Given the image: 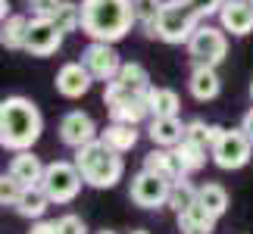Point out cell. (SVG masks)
Wrapping results in <instances>:
<instances>
[{"instance_id": "6da1fadb", "label": "cell", "mask_w": 253, "mask_h": 234, "mask_svg": "<svg viewBox=\"0 0 253 234\" xmlns=\"http://www.w3.org/2000/svg\"><path fill=\"white\" fill-rule=\"evenodd\" d=\"M44 134V116L35 100L22 94L3 97L0 100V147L16 153V150H32Z\"/></svg>"}, {"instance_id": "7a4b0ae2", "label": "cell", "mask_w": 253, "mask_h": 234, "mask_svg": "<svg viewBox=\"0 0 253 234\" xmlns=\"http://www.w3.org/2000/svg\"><path fill=\"white\" fill-rule=\"evenodd\" d=\"M138 25L131 0H82V32L91 41L119 44Z\"/></svg>"}, {"instance_id": "3957f363", "label": "cell", "mask_w": 253, "mask_h": 234, "mask_svg": "<svg viewBox=\"0 0 253 234\" xmlns=\"http://www.w3.org/2000/svg\"><path fill=\"white\" fill-rule=\"evenodd\" d=\"M72 162L79 165L84 184H87V188H94V191H113L116 184L122 181V175H125L122 153H116L113 147H106L100 138L75 150V159Z\"/></svg>"}, {"instance_id": "277c9868", "label": "cell", "mask_w": 253, "mask_h": 234, "mask_svg": "<svg viewBox=\"0 0 253 234\" xmlns=\"http://www.w3.org/2000/svg\"><path fill=\"white\" fill-rule=\"evenodd\" d=\"M200 19L197 13L188 6V0H163V9H160V19H157V38L163 44H188L191 35L197 32Z\"/></svg>"}, {"instance_id": "5b68a950", "label": "cell", "mask_w": 253, "mask_h": 234, "mask_svg": "<svg viewBox=\"0 0 253 234\" xmlns=\"http://www.w3.org/2000/svg\"><path fill=\"white\" fill-rule=\"evenodd\" d=\"M184 47H188V56L194 66H216L219 69L228 56V32L222 25L200 22L197 32L191 35V41Z\"/></svg>"}, {"instance_id": "8992f818", "label": "cell", "mask_w": 253, "mask_h": 234, "mask_svg": "<svg viewBox=\"0 0 253 234\" xmlns=\"http://www.w3.org/2000/svg\"><path fill=\"white\" fill-rule=\"evenodd\" d=\"M82 172L79 165L69 162V159H53L44 165V178H41V188L44 194L50 197V203H56V206H63V203H72L75 197H79L82 191Z\"/></svg>"}, {"instance_id": "52a82bcc", "label": "cell", "mask_w": 253, "mask_h": 234, "mask_svg": "<svg viewBox=\"0 0 253 234\" xmlns=\"http://www.w3.org/2000/svg\"><path fill=\"white\" fill-rule=\"evenodd\" d=\"M253 156V144L244 134V128H222V134L216 138V144L210 147V159L219 165L222 172H238L244 169Z\"/></svg>"}, {"instance_id": "ba28073f", "label": "cell", "mask_w": 253, "mask_h": 234, "mask_svg": "<svg viewBox=\"0 0 253 234\" xmlns=\"http://www.w3.org/2000/svg\"><path fill=\"white\" fill-rule=\"evenodd\" d=\"M169 191H172V181L160 178V175L150 172V169H141L138 175H131L128 200L141 209H163L169 203Z\"/></svg>"}, {"instance_id": "9c48e42d", "label": "cell", "mask_w": 253, "mask_h": 234, "mask_svg": "<svg viewBox=\"0 0 253 234\" xmlns=\"http://www.w3.org/2000/svg\"><path fill=\"white\" fill-rule=\"evenodd\" d=\"M66 32H60V25L53 19L44 16H32L28 19V35H25V53L28 56H53L63 47Z\"/></svg>"}, {"instance_id": "30bf717a", "label": "cell", "mask_w": 253, "mask_h": 234, "mask_svg": "<svg viewBox=\"0 0 253 234\" xmlns=\"http://www.w3.org/2000/svg\"><path fill=\"white\" fill-rule=\"evenodd\" d=\"M82 63L94 75V81H103V84L113 81L116 72L122 69V56L116 50V44H110V41H91L82 50Z\"/></svg>"}, {"instance_id": "8fae6325", "label": "cell", "mask_w": 253, "mask_h": 234, "mask_svg": "<svg viewBox=\"0 0 253 234\" xmlns=\"http://www.w3.org/2000/svg\"><path fill=\"white\" fill-rule=\"evenodd\" d=\"M147 91H150V72L141 63H122L116 78L106 81L103 87V103H113L125 94H147Z\"/></svg>"}, {"instance_id": "7c38bea8", "label": "cell", "mask_w": 253, "mask_h": 234, "mask_svg": "<svg viewBox=\"0 0 253 234\" xmlns=\"http://www.w3.org/2000/svg\"><path fill=\"white\" fill-rule=\"evenodd\" d=\"M56 134H60V141H63L69 150H79V147H84V144H91V141L100 138V128H97V122H94L84 110H69V113L60 119V128H56Z\"/></svg>"}, {"instance_id": "4fadbf2b", "label": "cell", "mask_w": 253, "mask_h": 234, "mask_svg": "<svg viewBox=\"0 0 253 234\" xmlns=\"http://www.w3.org/2000/svg\"><path fill=\"white\" fill-rule=\"evenodd\" d=\"M91 84H94V75L84 69L82 60L60 66V72H56V78H53L56 94L66 97V100H82V97L91 91Z\"/></svg>"}, {"instance_id": "5bb4252c", "label": "cell", "mask_w": 253, "mask_h": 234, "mask_svg": "<svg viewBox=\"0 0 253 234\" xmlns=\"http://www.w3.org/2000/svg\"><path fill=\"white\" fill-rule=\"evenodd\" d=\"M219 25L235 38L250 35L253 32V0H225L219 9Z\"/></svg>"}, {"instance_id": "9a60e30c", "label": "cell", "mask_w": 253, "mask_h": 234, "mask_svg": "<svg viewBox=\"0 0 253 234\" xmlns=\"http://www.w3.org/2000/svg\"><path fill=\"white\" fill-rule=\"evenodd\" d=\"M110 122H128V125H144L150 119V106H147V94H125L119 100L106 103Z\"/></svg>"}, {"instance_id": "2e32d148", "label": "cell", "mask_w": 253, "mask_h": 234, "mask_svg": "<svg viewBox=\"0 0 253 234\" xmlns=\"http://www.w3.org/2000/svg\"><path fill=\"white\" fill-rule=\"evenodd\" d=\"M188 91L197 103H210L222 94V78L216 72V66H194L188 78Z\"/></svg>"}, {"instance_id": "e0dca14e", "label": "cell", "mask_w": 253, "mask_h": 234, "mask_svg": "<svg viewBox=\"0 0 253 234\" xmlns=\"http://www.w3.org/2000/svg\"><path fill=\"white\" fill-rule=\"evenodd\" d=\"M147 138L153 141V147H175L184 141V122L178 116H150Z\"/></svg>"}, {"instance_id": "ac0fdd59", "label": "cell", "mask_w": 253, "mask_h": 234, "mask_svg": "<svg viewBox=\"0 0 253 234\" xmlns=\"http://www.w3.org/2000/svg\"><path fill=\"white\" fill-rule=\"evenodd\" d=\"M13 178L22 184V188H38L44 178V162L38 159L32 150H16L13 159H9V169H6Z\"/></svg>"}, {"instance_id": "d6986e66", "label": "cell", "mask_w": 253, "mask_h": 234, "mask_svg": "<svg viewBox=\"0 0 253 234\" xmlns=\"http://www.w3.org/2000/svg\"><path fill=\"white\" fill-rule=\"evenodd\" d=\"M100 141L106 147H113L116 153H131L141 141V125H128V122H110L106 128L100 131Z\"/></svg>"}, {"instance_id": "ffe728a7", "label": "cell", "mask_w": 253, "mask_h": 234, "mask_svg": "<svg viewBox=\"0 0 253 234\" xmlns=\"http://www.w3.org/2000/svg\"><path fill=\"white\" fill-rule=\"evenodd\" d=\"M144 169L157 172L160 178H166V181L184 178V169H181V162H178V156H175L172 147H153L147 156H144Z\"/></svg>"}, {"instance_id": "44dd1931", "label": "cell", "mask_w": 253, "mask_h": 234, "mask_svg": "<svg viewBox=\"0 0 253 234\" xmlns=\"http://www.w3.org/2000/svg\"><path fill=\"white\" fill-rule=\"evenodd\" d=\"M175 222H178V231H181V234H188V231L212 234V231H216L219 216H216V212H210V209L197 200V203H191L184 212H178V216H175Z\"/></svg>"}, {"instance_id": "7402d4cb", "label": "cell", "mask_w": 253, "mask_h": 234, "mask_svg": "<svg viewBox=\"0 0 253 234\" xmlns=\"http://www.w3.org/2000/svg\"><path fill=\"white\" fill-rule=\"evenodd\" d=\"M25 35H28V16L9 13L0 22V47L3 50H25Z\"/></svg>"}, {"instance_id": "603a6c76", "label": "cell", "mask_w": 253, "mask_h": 234, "mask_svg": "<svg viewBox=\"0 0 253 234\" xmlns=\"http://www.w3.org/2000/svg\"><path fill=\"white\" fill-rule=\"evenodd\" d=\"M53 206V203H50V197H47V194H44V188H41V184H38V188H25L22 191V197H19V203H16V212H19V216H22V219H44V212L47 209H50Z\"/></svg>"}, {"instance_id": "cb8c5ba5", "label": "cell", "mask_w": 253, "mask_h": 234, "mask_svg": "<svg viewBox=\"0 0 253 234\" xmlns=\"http://www.w3.org/2000/svg\"><path fill=\"white\" fill-rule=\"evenodd\" d=\"M147 106L150 116H178L181 113V97L172 91V87H157L150 84L147 91Z\"/></svg>"}, {"instance_id": "d4e9b609", "label": "cell", "mask_w": 253, "mask_h": 234, "mask_svg": "<svg viewBox=\"0 0 253 234\" xmlns=\"http://www.w3.org/2000/svg\"><path fill=\"white\" fill-rule=\"evenodd\" d=\"M222 134V125H212L207 119H191V122H184V141H194L197 147L203 150H210L212 144H216V138Z\"/></svg>"}, {"instance_id": "484cf974", "label": "cell", "mask_w": 253, "mask_h": 234, "mask_svg": "<svg viewBox=\"0 0 253 234\" xmlns=\"http://www.w3.org/2000/svg\"><path fill=\"white\" fill-rule=\"evenodd\" d=\"M175 156H178V162H181V169H184V175H197L203 165H207V153L210 150H203V147H197L194 141H181V144H175Z\"/></svg>"}, {"instance_id": "4316f807", "label": "cell", "mask_w": 253, "mask_h": 234, "mask_svg": "<svg viewBox=\"0 0 253 234\" xmlns=\"http://www.w3.org/2000/svg\"><path fill=\"white\" fill-rule=\"evenodd\" d=\"M197 200H200L210 212H216L219 219L228 212V191L222 188V184H216V181L200 184V188H197Z\"/></svg>"}, {"instance_id": "83f0119b", "label": "cell", "mask_w": 253, "mask_h": 234, "mask_svg": "<svg viewBox=\"0 0 253 234\" xmlns=\"http://www.w3.org/2000/svg\"><path fill=\"white\" fill-rule=\"evenodd\" d=\"M131 3H134V19L144 28V35L157 38V19H160L163 0H131Z\"/></svg>"}, {"instance_id": "f1b7e54d", "label": "cell", "mask_w": 253, "mask_h": 234, "mask_svg": "<svg viewBox=\"0 0 253 234\" xmlns=\"http://www.w3.org/2000/svg\"><path fill=\"white\" fill-rule=\"evenodd\" d=\"M191 203H197V188H194V184L188 181V175H184V178L172 181V191H169V203H166V206L178 216V212H184Z\"/></svg>"}, {"instance_id": "f546056e", "label": "cell", "mask_w": 253, "mask_h": 234, "mask_svg": "<svg viewBox=\"0 0 253 234\" xmlns=\"http://www.w3.org/2000/svg\"><path fill=\"white\" fill-rule=\"evenodd\" d=\"M50 19H53L56 25H60V32H66V35H69V32H79V28H82V3L63 0Z\"/></svg>"}, {"instance_id": "4dcf8cb0", "label": "cell", "mask_w": 253, "mask_h": 234, "mask_svg": "<svg viewBox=\"0 0 253 234\" xmlns=\"http://www.w3.org/2000/svg\"><path fill=\"white\" fill-rule=\"evenodd\" d=\"M22 184H19L9 172H0V206H16L22 197Z\"/></svg>"}, {"instance_id": "1f68e13d", "label": "cell", "mask_w": 253, "mask_h": 234, "mask_svg": "<svg viewBox=\"0 0 253 234\" xmlns=\"http://www.w3.org/2000/svg\"><path fill=\"white\" fill-rule=\"evenodd\" d=\"M222 3H225V0H188V6L194 9V13H197L200 22H207L210 16H219Z\"/></svg>"}, {"instance_id": "d6a6232c", "label": "cell", "mask_w": 253, "mask_h": 234, "mask_svg": "<svg viewBox=\"0 0 253 234\" xmlns=\"http://www.w3.org/2000/svg\"><path fill=\"white\" fill-rule=\"evenodd\" d=\"M56 231L60 234H87V225H84V219L82 216H60L56 219Z\"/></svg>"}, {"instance_id": "836d02e7", "label": "cell", "mask_w": 253, "mask_h": 234, "mask_svg": "<svg viewBox=\"0 0 253 234\" xmlns=\"http://www.w3.org/2000/svg\"><path fill=\"white\" fill-rule=\"evenodd\" d=\"M60 3H63V0H28V6H32V16H44V19H50Z\"/></svg>"}, {"instance_id": "e575fe53", "label": "cell", "mask_w": 253, "mask_h": 234, "mask_svg": "<svg viewBox=\"0 0 253 234\" xmlns=\"http://www.w3.org/2000/svg\"><path fill=\"white\" fill-rule=\"evenodd\" d=\"M28 234H60V231H56V222H50V219H35Z\"/></svg>"}, {"instance_id": "d590c367", "label": "cell", "mask_w": 253, "mask_h": 234, "mask_svg": "<svg viewBox=\"0 0 253 234\" xmlns=\"http://www.w3.org/2000/svg\"><path fill=\"white\" fill-rule=\"evenodd\" d=\"M241 128H244V134L250 138V144H253V106L244 113V119H241Z\"/></svg>"}, {"instance_id": "8d00e7d4", "label": "cell", "mask_w": 253, "mask_h": 234, "mask_svg": "<svg viewBox=\"0 0 253 234\" xmlns=\"http://www.w3.org/2000/svg\"><path fill=\"white\" fill-rule=\"evenodd\" d=\"M9 16V0H0V22Z\"/></svg>"}, {"instance_id": "74e56055", "label": "cell", "mask_w": 253, "mask_h": 234, "mask_svg": "<svg viewBox=\"0 0 253 234\" xmlns=\"http://www.w3.org/2000/svg\"><path fill=\"white\" fill-rule=\"evenodd\" d=\"M97 234H116V231H97Z\"/></svg>"}, {"instance_id": "f35d334b", "label": "cell", "mask_w": 253, "mask_h": 234, "mask_svg": "<svg viewBox=\"0 0 253 234\" xmlns=\"http://www.w3.org/2000/svg\"><path fill=\"white\" fill-rule=\"evenodd\" d=\"M131 234H150V231H131Z\"/></svg>"}, {"instance_id": "ab89813d", "label": "cell", "mask_w": 253, "mask_h": 234, "mask_svg": "<svg viewBox=\"0 0 253 234\" xmlns=\"http://www.w3.org/2000/svg\"><path fill=\"white\" fill-rule=\"evenodd\" d=\"M250 100H253V81H250Z\"/></svg>"}, {"instance_id": "60d3db41", "label": "cell", "mask_w": 253, "mask_h": 234, "mask_svg": "<svg viewBox=\"0 0 253 234\" xmlns=\"http://www.w3.org/2000/svg\"><path fill=\"white\" fill-rule=\"evenodd\" d=\"M188 234H203V231H188Z\"/></svg>"}]
</instances>
